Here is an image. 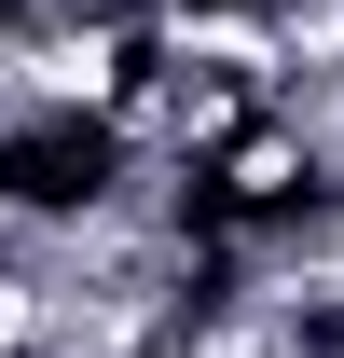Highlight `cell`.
I'll return each instance as SVG.
<instances>
[{
	"instance_id": "1",
	"label": "cell",
	"mask_w": 344,
	"mask_h": 358,
	"mask_svg": "<svg viewBox=\"0 0 344 358\" xmlns=\"http://www.w3.org/2000/svg\"><path fill=\"white\" fill-rule=\"evenodd\" d=\"M28 345H42V275L0 262V358H28Z\"/></svg>"
}]
</instances>
